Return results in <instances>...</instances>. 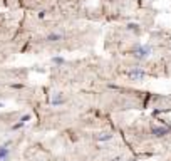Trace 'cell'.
<instances>
[{
  "label": "cell",
  "mask_w": 171,
  "mask_h": 161,
  "mask_svg": "<svg viewBox=\"0 0 171 161\" xmlns=\"http://www.w3.org/2000/svg\"><path fill=\"white\" fill-rule=\"evenodd\" d=\"M62 103V97L61 96H56V97L52 99V106H57V104H61Z\"/></svg>",
  "instance_id": "cell-5"
},
{
  "label": "cell",
  "mask_w": 171,
  "mask_h": 161,
  "mask_svg": "<svg viewBox=\"0 0 171 161\" xmlns=\"http://www.w3.org/2000/svg\"><path fill=\"white\" fill-rule=\"evenodd\" d=\"M149 54H151L149 45H138L134 49V57H138V59H146Z\"/></svg>",
  "instance_id": "cell-1"
},
{
  "label": "cell",
  "mask_w": 171,
  "mask_h": 161,
  "mask_svg": "<svg viewBox=\"0 0 171 161\" xmlns=\"http://www.w3.org/2000/svg\"><path fill=\"white\" fill-rule=\"evenodd\" d=\"M153 133H156V136H161L166 133V129H158V128H156V129H153Z\"/></svg>",
  "instance_id": "cell-8"
},
{
  "label": "cell",
  "mask_w": 171,
  "mask_h": 161,
  "mask_svg": "<svg viewBox=\"0 0 171 161\" xmlns=\"http://www.w3.org/2000/svg\"><path fill=\"white\" fill-rule=\"evenodd\" d=\"M61 39H62V34H49L45 37L47 42H56V40H61Z\"/></svg>",
  "instance_id": "cell-3"
},
{
  "label": "cell",
  "mask_w": 171,
  "mask_h": 161,
  "mask_svg": "<svg viewBox=\"0 0 171 161\" xmlns=\"http://www.w3.org/2000/svg\"><path fill=\"white\" fill-rule=\"evenodd\" d=\"M146 76V72L143 71V69L136 67V69H131L129 72H128V77H131L133 81H139V79H143Z\"/></svg>",
  "instance_id": "cell-2"
},
{
  "label": "cell",
  "mask_w": 171,
  "mask_h": 161,
  "mask_svg": "<svg viewBox=\"0 0 171 161\" xmlns=\"http://www.w3.org/2000/svg\"><path fill=\"white\" fill-rule=\"evenodd\" d=\"M29 119H30V116H24V118H22V121H20V123H19V124H15V126H14V128H20V126L24 124L25 121H29Z\"/></svg>",
  "instance_id": "cell-6"
},
{
  "label": "cell",
  "mask_w": 171,
  "mask_h": 161,
  "mask_svg": "<svg viewBox=\"0 0 171 161\" xmlns=\"http://www.w3.org/2000/svg\"><path fill=\"white\" fill-rule=\"evenodd\" d=\"M113 138V134H104V136H99V141H108Z\"/></svg>",
  "instance_id": "cell-7"
},
{
  "label": "cell",
  "mask_w": 171,
  "mask_h": 161,
  "mask_svg": "<svg viewBox=\"0 0 171 161\" xmlns=\"http://www.w3.org/2000/svg\"><path fill=\"white\" fill-rule=\"evenodd\" d=\"M52 61H54L56 64H62V62H64V59H62V57H54Z\"/></svg>",
  "instance_id": "cell-9"
},
{
  "label": "cell",
  "mask_w": 171,
  "mask_h": 161,
  "mask_svg": "<svg viewBox=\"0 0 171 161\" xmlns=\"http://www.w3.org/2000/svg\"><path fill=\"white\" fill-rule=\"evenodd\" d=\"M9 148H7V144L5 146H0V160H5L7 156H9Z\"/></svg>",
  "instance_id": "cell-4"
}]
</instances>
